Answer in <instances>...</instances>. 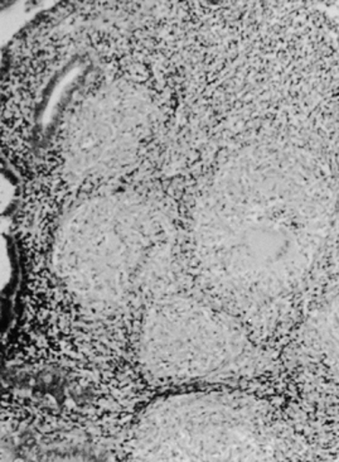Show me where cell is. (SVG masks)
<instances>
[{
	"mask_svg": "<svg viewBox=\"0 0 339 462\" xmlns=\"http://www.w3.org/2000/svg\"><path fill=\"white\" fill-rule=\"evenodd\" d=\"M308 332L316 353L325 362L339 365V290L313 315Z\"/></svg>",
	"mask_w": 339,
	"mask_h": 462,
	"instance_id": "cell-3",
	"label": "cell"
},
{
	"mask_svg": "<svg viewBox=\"0 0 339 462\" xmlns=\"http://www.w3.org/2000/svg\"><path fill=\"white\" fill-rule=\"evenodd\" d=\"M138 460L279 461L296 454L270 407L228 392L160 402L136 431Z\"/></svg>",
	"mask_w": 339,
	"mask_h": 462,
	"instance_id": "cell-2",
	"label": "cell"
},
{
	"mask_svg": "<svg viewBox=\"0 0 339 462\" xmlns=\"http://www.w3.org/2000/svg\"><path fill=\"white\" fill-rule=\"evenodd\" d=\"M337 195L327 169L300 151H258L218 172L198 210L206 274L237 299L291 292L321 259Z\"/></svg>",
	"mask_w": 339,
	"mask_h": 462,
	"instance_id": "cell-1",
	"label": "cell"
},
{
	"mask_svg": "<svg viewBox=\"0 0 339 462\" xmlns=\"http://www.w3.org/2000/svg\"><path fill=\"white\" fill-rule=\"evenodd\" d=\"M338 138H339V131H338Z\"/></svg>",
	"mask_w": 339,
	"mask_h": 462,
	"instance_id": "cell-4",
	"label": "cell"
}]
</instances>
